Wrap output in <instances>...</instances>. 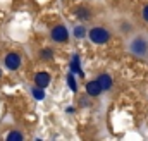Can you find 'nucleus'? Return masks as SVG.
Wrapping results in <instances>:
<instances>
[{"label": "nucleus", "mask_w": 148, "mask_h": 141, "mask_svg": "<svg viewBox=\"0 0 148 141\" xmlns=\"http://www.w3.org/2000/svg\"><path fill=\"white\" fill-rule=\"evenodd\" d=\"M127 50L131 55H134L140 60L148 59V35L147 33H138L131 36L127 41Z\"/></svg>", "instance_id": "obj_1"}, {"label": "nucleus", "mask_w": 148, "mask_h": 141, "mask_svg": "<svg viewBox=\"0 0 148 141\" xmlns=\"http://www.w3.org/2000/svg\"><path fill=\"white\" fill-rule=\"evenodd\" d=\"M109 38H110V31H109L105 26H95V28L90 29V40H91L93 43H97V45L107 43Z\"/></svg>", "instance_id": "obj_2"}, {"label": "nucleus", "mask_w": 148, "mask_h": 141, "mask_svg": "<svg viewBox=\"0 0 148 141\" xmlns=\"http://www.w3.org/2000/svg\"><path fill=\"white\" fill-rule=\"evenodd\" d=\"M52 40L53 41H57V43H60V41H67V38H69V31H67V28L64 26V24H59V26H55L53 29H52Z\"/></svg>", "instance_id": "obj_3"}, {"label": "nucleus", "mask_w": 148, "mask_h": 141, "mask_svg": "<svg viewBox=\"0 0 148 141\" xmlns=\"http://www.w3.org/2000/svg\"><path fill=\"white\" fill-rule=\"evenodd\" d=\"M3 62H5V66L9 69L16 70V69H19V66H21V57L17 53H7L5 59H3Z\"/></svg>", "instance_id": "obj_4"}, {"label": "nucleus", "mask_w": 148, "mask_h": 141, "mask_svg": "<svg viewBox=\"0 0 148 141\" xmlns=\"http://www.w3.org/2000/svg\"><path fill=\"white\" fill-rule=\"evenodd\" d=\"M35 84L40 86V88H47V86L50 84V74L45 72V70L36 72V76H35Z\"/></svg>", "instance_id": "obj_5"}, {"label": "nucleus", "mask_w": 148, "mask_h": 141, "mask_svg": "<svg viewBox=\"0 0 148 141\" xmlns=\"http://www.w3.org/2000/svg\"><path fill=\"white\" fill-rule=\"evenodd\" d=\"M102 91H103V90H102L98 79H97V81H90V83L86 84V93H88L90 97H98Z\"/></svg>", "instance_id": "obj_6"}, {"label": "nucleus", "mask_w": 148, "mask_h": 141, "mask_svg": "<svg viewBox=\"0 0 148 141\" xmlns=\"http://www.w3.org/2000/svg\"><path fill=\"white\" fill-rule=\"evenodd\" d=\"M74 14H76V17H79V19H83V21L91 19V10H90L88 7H76V9H74Z\"/></svg>", "instance_id": "obj_7"}, {"label": "nucleus", "mask_w": 148, "mask_h": 141, "mask_svg": "<svg viewBox=\"0 0 148 141\" xmlns=\"http://www.w3.org/2000/svg\"><path fill=\"white\" fill-rule=\"evenodd\" d=\"M98 83H100V86H102L103 91H109L112 88V77L109 74H100L98 76Z\"/></svg>", "instance_id": "obj_8"}, {"label": "nucleus", "mask_w": 148, "mask_h": 141, "mask_svg": "<svg viewBox=\"0 0 148 141\" xmlns=\"http://www.w3.org/2000/svg\"><path fill=\"white\" fill-rule=\"evenodd\" d=\"M71 69H73V72H77L79 76H83V70H81V67H79V57H77V55H74V57H73Z\"/></svg>", "instance_id": "obj_9"}, {"label": "nucleus", "mask_w": 148, "mask_h": 141, "mask_svg": "<svg viewBox=\"0 0 148 141\" xmlns=\"http://www.w3.org/2000/svg\"><path fill=\"white\" fill-rule=\"evenodd\" d=\"M52 55H53V53H52L50 48H43V50L40 52V59H41V60H50Z\"/></svg>", "instance_id": "obj_10"}, {"label": "nucleus", "mask_w": 148, "mask_h": 141, "mask_svg": "<svg viewBox=\"0 0 148 141\" xmlns=\"http://www.w3.org/2000/svg\"><path fill=\"white\" fill-rule=\"evenodd\" d=\"M74 36L76 38H84L86 36V28L84 26H76L74 28Z\"/></svg>", "instance_id": "obj_11"}, {"label": "nucleus", "mask_w": 148, "mask_h": 141, "mask_svg": "<svg viewBox=\"0 0 148 141\" xmlns=\"http://www.w3.org/2000/svg\"><path fill=\"white\" fill-rule=\"evenodd\" d=\"M21 140H23V134L17 133V131H12V133L7 134V141H21Z\"/></svg>", "instance_id": "obj_12"}, {"label": "nucleus", "mask_w": 148, "mask_h": 141, "mask_svg": "<svg viewBox=\"0 0 148 141\" xmlns=\"http://www.w3.org/2000/svg\"><path fill=\"white\" fill-rule=\"evenodd\" d=\"M43 90H45V88H40V86H36V88H33V97H35L36 100H43V97H45Z\"/></svg>", "instance_id": "obj_13"}, {"label": "nucleus", "mask_w": 148, "mask_h": 141, "mask_svg": "<svg viewBox=\"0 0 148 141\" xmlns=\"http://www.w3.org/2000/svg\"><path fill=\"white\" fill-rule=\"evenodd\" d=\"M67 84H69V88H71L73 91H76V90H77V84H76V81H74V76H73V74H69V76H67Z\"/></svg>", "instance_id": "obj_14"}, {"label": "nucleus", "mask_w": 148, "mask_h": 141, "mask_svg": "<svg viewBox=\"0 0 148 141\" xmlns=\"http://www.w3.org/2000/svg\"><path fill=\"white\" fill-rule=\"evenodd\" d=\"M143 19H145V21L148 23V3L145 5V7H143Z\"/></svg>", "instance_id": "obj_15"}, {"label": "nucleus", "mask_w": 148, "mask_h": 141, "mask_svg": "<svg viewBox=\"0 0 148 141\" xmlns=\"http://www.w3.org/2000/svg\"><path fill=\"white\" fill-rule=\"evenodd\" d=\"M0 76H2V70H0Z\"/></svg>", "instance_id": "obj_16"}]
</instances>
